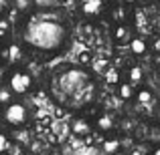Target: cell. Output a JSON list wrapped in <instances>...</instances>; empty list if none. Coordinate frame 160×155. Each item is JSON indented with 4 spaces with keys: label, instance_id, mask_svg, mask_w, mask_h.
<instances>
[{
    "label": "cell",
    "instance_id": "obj_1",
    "mask_svg": "<svg viewBox=\"0 0 160 155\" xmlns=\"http://www.w3.org/2000/svg\"><path fill=\"white\" fill-rule=\"evenodd\" d=\"M53 97L69 109H81L95 99V85L89 73L79 66H65L53 77Z\"/></svg>",
    "mask_w": 160,
    "mask_h": 155
},
{
    "label": "cell",
    "instance_id": "obj_2",
    "mask_svg": "<svg viewBox=\"0 0 160 155\" xmlns=\"http://www.w3.org/2000/svg\"><path fill=\"white\" fill-rule=\"evenodd\" d=\"M67 39H69L67 24L59 16L49 14V10H41L32 14L22 28V40L28 47L43 52L59 51L67 43Z\"/></svg>",
    "mask_w": 160,
    "mask_h": 155
},
{
    "label": "cell",
    "instance_id": "obj_3",
    "mask_svg": "<svg viewBox=\"0 0 160 155\" xmlns=\"http://www.w3.org/2000/svg\"><path fill=\"white\" fill-rule=\"evenodd\" d=\"M31 121V109L20 101H12L10 105L4 107V123L8 127L20 129Z\"/></svg>",
    "mask_w": 160,
    "mask_h": 155
},
{
    "label": "cell",
    "instance_id": "obj_4",
    "mask_svg": "<svg viewBox=\"0 0 160 155\" xmlns=\"http://www.w3.org/2000/svg\"><path fill=\"white\" fill-rule=\"evenodd\" d=\"M6 85L10 87V91H12L14 95H27L28 91L32 89L35 81H32V77L27 73V71L14 69L10 75H8V79H6Z\"/></svg>",
    "mask_w": 160,
    "mask_h": 155
},
{
    "label": "cell",
    "instance_id": "obj_5",
    "mask_svg": "<svg viewBox=\"0 0 160 155\" xmlns=\"http://www.w3.org/2000/svg\"><path fill=\"white\" fill-rule=\"evenodd\" d=\"M79 8H81V14L89 16V18H95V16H99L106 10V2L103 0H81Z\"/></svg>",
    "mask_w": 160,
    "mask_h": 155
},
{
    "label": "cell",
    "instance_id": "obj_6",
    "mask_svg": "<svg viewBox=\"0 0 160 155\" xmlns=\"http://www.w3.org/2000/svg\"><path fill=\"white\" fill-rule=\"evenodd\" d=\"M71 133H73L75 137H87V135H91V131H93V125L89 123L87 119H83V117H77V119H73L71 121Z\"/></svg>",
    "mask_w": 160,
    "mask_h": 155
},
{
    "label": "cell",
    "instance_id": "obj_7",
    "mask_svg": "<svg viewBox=\"0 0 160 155\" xmlns=\"http://www.w3.org/2000/svg\"><path fill=\"white\" fill-rule=\"evenodd\" d=\"M95 127L102 133H108L116 127V119H113V115H109V113H102V115H98V119H95Z\"/></svg>",
    "mask_w": 160,
    "mask_h": 155
},
{
    "label": "cell",
    "instance_id": "obj_8",
    "mask_svg": "<svg viewBox=\"0 0 160 155\" xmlns=\"http://www.w3.org/2000/svg\"><path fill=\"white\" fill-rule=\"evenodd\" d=\"M146 51H148V43L144 39H140V36L130 39V52L134 57H142V54H146Z\"/></svg>",
    "mask_w": 160,
    "mask_h": 155
},
{
    "label": "cell",
    "instance_id": "obj_9",
    "mask_svg": "<svg viewBox=\"0 0 160 155\" xmlns=\"http://www.w3.org/2000/svg\"><path fill=\"white\" fill-rule=\"evenodd\" d=\"M118 97L122 99V101H132V99H136V89H134L132 83H120V87H118Z\"/></svg>",
    "mask_w": 160,
    "mask_h": 155
},
{
    "label": "cell",
    "instance_id": "obj_10",
    "mask_svg": "<svg viewBox=\"0 0 160 155\" xmlns=\"http://www.w3.org/2000/svg\"><path fill=\"white\" fill-rule=\"evenodd\" d=\"M20 57H22L20 47H16V44H6V48H4V61L6 62H18Z\"/></svg>",
    "mask_w": 160,
    "mask_h": 155
},
{
    "label": "cell",
    "instance_id": "obj_11",
    "mask_svg": "<svg viewBox=\"0 0 160 155\" xmlns=\"http://www.w3.org/2000/svg\"><path fill=\"white\" fill-rule=\"evenodd\" d=\"M120 149H122L120 139H106L102 143V151L106 153V155H118V153H120Z\"/></svg>",
    "mask_w": 160,
    "mask_h": 155
},
{
    "label": "cell",
    "instance_id": "obj_12",
    "mask_svg": "<svg viewBox=\"0 0 160 155\" xmlns=\"http://www.w3.org/2000/svg\"><path fill=\"white\" fill-rule=\"evenodd\" d=\"M142 79H144V71H142V66H130L128 81L132 83V85H138V83H142Z\"/></svg>",
    "mask_w": 160,
    "mask_h": 155
},
{
    "label": "cell",
    "instance_id": "obj_13",
    "mask_svg": "<svg viewBox=\"0 0 160 155\" xmlns=\"http://www.w3.org/2000/svg\"><path fill=\"white\" fill-rule=\"evenodd\" d=\"M32 6L39 10H53L59 6V0H32Z\"/></svg>",
    "mask_w": 160,
    "mask_h": 155
},
{
    "label": "cell",
    "instance_id": "obj_14",
    "mask_svg": "<svg viewBox=\"0 0 160 155\" xmlns=\"http://www.w3.org/2000/svg\"><path fill=\"white\" fill-rule=\"evenodd\" d=\"M12 91H10V87L4 83L2 85V89H0V103H2V107H6V105H10L12 103Z\"/></svg>",
    "mask_w": 160,
    "mask_h": 155
},
{
    "label": "cell",
    "instance_id": "obj_15",
    "mask_svg": "<svg viewBox=\"0 0 160 155\" xmlns=\"http://www.w3.org/2000/svg\"><path fill=\"white\" fill-rule=\"evenodd\" d=\"M103 79H106L108 85H118V83H120V71L118 69H108L106 73H103Z\"/></svg>",
    "mask_w": 160,
    "mask_h": 155
},
{
    "label": "cell",
    "instance_id": "obj_16",
    "mask_svg": "<svg viewBox=\"0 0 160 155\" xmlns=\"http://www.w3.org/2000/svg\"><path fill=\"white\" fill-rule=\"evenodd\" d=\"M8 32H10V22H8V18L4 16V18L0 20V34H2L4 40H8Z\"/></svg>",
    "mask_w": 160,
    "mask_h": 155
},
{
    "label": "cell",
    "instance_id": "obj_17",
    "mask_svg": "<svg viewBox=\"0 0 160 155\" xmlns=\"http://www.w3.org/2000/svg\"><path fill=\"white\" fill-rule=\"evenodd\" d=\"M0 147H2V153H8L10 141H8V135H6V133H2V135H0Z\"/></svg>",
    "mask_w": 160,
    "mask_h": 155
},
{
    "label": "cell",
    "instance_id": "obj_18",
    "mask_svg": "<svg viewBox=\"0 0 160 155\" xmlns=\"http://www.w3.org/2000/svg\"><path fill=\"white\" fill-rule=\"evenodd\" d=\"M124 34H126V28H124V26H118V30H116V39H124Z\"/></svg>",
    "mask_w": 160,
    "mask_h": 155
},
{
    "label": "cell",
    "instance_id": "obj_19",
    "mask_svg": "<svg viewBox=\"0 0 160 155\" xmlns=\"http://www.w3.org/2000/svg\"><path fill=\"white\" fill-rule=\"evenodd\" d=\"M122 2H124V4H128V6H130V4H136L138 0H122Z\"/></svg>",
    "mask_w": 160,
    "mask_h": 155
},
{
    "label": "cell",
    "instance_id": "obj_20",
    "mask_svg": "<svg viewBox=\"0 0 160 155\" xmlns=\"http://www.w3.org/2000/svg\"><path fill=\"white\" fill-rule=\"evenodd\" d=\"M152 155H160V145H158V147H154V151H152Z\"/></svg>",
    "mask_w": 160,
    "mask_h": 155
},
{
    "label": "cell",
    "instance_id": "obj_21",
    "mask_svg": "<svg viewBox=\"0 0 160 155\" xmlns=\"http://www.w3.org/2000/svg\"><path fill=\"white\" fill-rule=\"evenodd\" d=\"M2 155H8V153H2Z\"/></svg>",
    "mask_w": 160,
    "mask_h": 155
},
{
    "label": "cell",
    "instance_id": "obj_22",
    "mask_svg": "<svg viewBox=\"0 0 160 155\" xmlns=\"http://www.w3.org/2000/svg\"><path fill=\"white\" fill-rule=\"evenodd\" d=\"M158 75H160V71H158Z\"/></svg>",
    "mask_w": 160,
    "mask_h": 155
}]
</instances>
